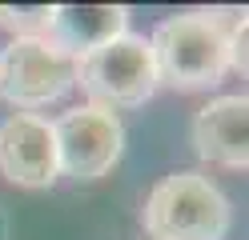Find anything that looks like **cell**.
I'll return each instance as SVG.
<instances>
[{
  "label": "cell",
  "mask_w": 249,
  "mask_h": 240,
  "mask_svg": "<svg viewBox=\"0 0 249 240\" xmlns=\"http://www.w3.org/2000/svg\"><path fill=\"white\" fill-rule=\"evenodd\" d=\"M245 32H249V20H245V12H241L237 24H233V32H229V68L241 72V76H245V68H249V56H245Z\"/></svg>",
  "instance_id": "cell-10"
},
{
  "label": "cell",
  "mask_w": 249,
  "mask_h": 240,
  "mask_svg": "<svg viewBox=\"0 0 249 240\" xmlns=\"http://www.w3.org/2000/svg\"><path fill=\"white\" fill-rule=\"evenodd\" d=\"M237 16L241 12H213V8L165 16L149 36L157 84L177 92H201L221 84V76L229 72V32Z\"/></svg>",
  "instance_id": "cell-1"
},
{
  "label": "cell",
  "mask_w": 249,
  "mask_h": 240,
  "mask_svg": "<svg viewBox=\"0 0 249 240\" xmlns=\"http://www.w3.org/2000/svg\"><path fill=\"white\" fill-rule=\"evenodd\" d=\"M193 148L209 164L245 168L249 164V100L217 96L193 116Z\"/></svg>",
  "instance_id": "cell-7"
},
{
  "label": "cell",
  "mask_w": 249,
  "mask_h": 240,
  "mask_svg": "<svg viewBox=\"0 0 249 240\" xmlns=\"http://www.w3.org/2000/svg\"><path fill=\"white\" fill-rule=\"evenodd\" d=\"M76 84V60L49 40H12L0 52V100L12 108H44Z\"/></svg>",
  "instance_id": "cell-5"
},
{
  "label": "cell",
  "mask_w": 249,
  "mask_h": 240,
  "mask_svg": "<svg viewBox=\"0 0 249 240\" xmlns=\"http://www.w3.org/2000/svg\"><path fill=\"white\" fill-rule=\"evenodd\" d=\"M53 24V4H0V28L17 40H44Z\"/></svg>",
  "instance_id": "cell-9"
},
{
  "label": "cell",
  "mask_w": 249,
  "mask_h": 240,
  "mask_svg": "<svg viewBox=\"0 0 249 240\" xmlns=\"http://www.w3.org/2000/svg\"><path fill=\"white\" fill-rule=\"evenodd\" d=\"M0 176L20 188H49L60 176L53 124L44 116L12 112L0 120Z\"/></svg>",
  "instance_id": "cell-6"
},
{
  "label": "cell",
  "mask_w": 249,
  "mask_h": 240,
  "mask_svg": "<svg viewBox=\"0 0 249 240\" xmlns=\"http://www.w3.org/2000/svg\"><path fill=\"white\" fill-rule=\"evenodd\" d=\"M124 32H129V8L124 4H60L53 8V24L44 40L60 48L65 56L81 60Z\"/></svg>",
  "instance_id": "cell-8"
},
{
  "label": "cell",
  "mask_w": 249,
  "mask_h": 240,
  "mask_svg": "<svg viewBox=\"0 0 249 240\" xmlns=\"http://www.w3.org/2000/svg\"><path fill=\"white\" fill-rule=\"evenodd\" d=\"M76 84L89 96L92 108L117 112V108H137L157 92V68L145 36H124L108 40L105 48L76 60Z\"/></svg>",
  "instance_id": "cell-3"
},
{
  "label": "cell",
  "mask_w": 249,
  "mask_h": 240,
  "mask_svg": "<svg viewBox=\"0 0 249 240\" xmlns=\"http://www.w3.org/2000/svg\"><path fill=\"white\" fill-rule=\"evenodd\" d=\"M141 224L153 240H221L229 232V200L209 176L173 172L153 184Z\"/></svg>",
  "instance_id": "cell-2"
},
{
  "label": "cell",
  "mask_w": 249,
  "mask_h": 240,
  "mask_svg": "<svg viewBox=\"0 0 249 240\" xmlns=\"http://www.w3.org/2000/svg\"><path fill=\"white\" fill-rule=\"evenodd\" d=\"M53 140H56L60 176L101 180L124 152V124L117 120V112L76 104L53 124Z\"/></svg>",
  "instance_id": "cell-4"
}]
</instances>
